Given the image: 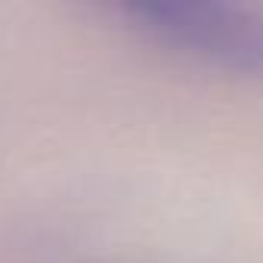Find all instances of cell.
Instances as JSON below:
<instances>
[{
	"label": "cell",
	"mask_w": 263,
	"mask_h": 263,
	"mask_svg": "<svg viewBox=\"0 0 263 263\" xmlns=\"http://www.w3.org/2000/svg\"><path fill=\"white\" fill-rule=\"evenodd\" d=\"M111 13L149 44L183 59L226 68L263 71V10L208 0H143L118 4Z\"/></svg>",
	"instance_id": "cell-1"
}]
</instances>
